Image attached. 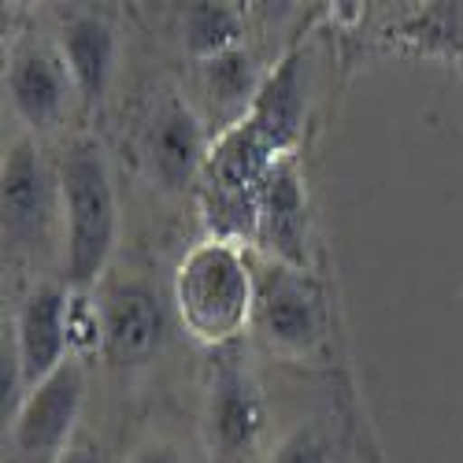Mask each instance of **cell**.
Returning <instances> with one entry per match:
<instances>
[{
	"instance_id": "1",
	"label": "cell",
	"mask_w": 463,
	"mask_h": 463,
	"mask_svg": "<svg viewBox=\"0 0 463 463\" xmlns=\"http://www.w3.org/2000/svg\"><path fill=\"white\" fill-rule=\"evenodd\" d=\"M60 201H63V282L86 293L115 252L119 238V201L104 148L90 137L71 141L60 164Z\"/></svg>"
},
{
	"instance_id": "2",
	"label": "cell",
	"mask_w": 463,
	"mask_h": 463,
	"mask_svg": "<svg viewBox=\"0 0 463 463\" xmlns=\"http://www.w3.org/2000/svg\"><path fill=\"white\" fill-rule=\"evenodd\" d=\"M282 156H293V152H286L249 115L241 123L219 130L208 152V164L201 171V182H197L204 226L212 230L215 241L252 245L263 182Z\"/></svg>"
},
{
	"instance_id": "3",
	"label": "cell",
	"mask_w": 463,
	"mask_h": 463,
	"mask_svg": "<svg viewBox=\"0 0 463 463\" xmlns=\"http://www.w3.org/2000/svg\"><path fill=\"white\" fill-rule=\"evenodd\" d=\"M175 312L182 326L208 349L238 341L252 312V267L230 241L193 245L175 271Z\"/></svg>"
},
{
	"instance_id": "4",
	"label": "cell",
	"mask_w": 463,
	"mask_h": 463,
	"mask_svg": "<svg viewBox=\"0 0 463 463\" xmlns=\"http://www.w3.org/2000/svg\"><path fill=\"white\" fill-rule=\"evenodd\" d=\"M252 312L249 334L282 360H312L326 345V297L304 267L249 252Z\"/></svg>"
},
{
	"instance_id": "5",
	"label": "cell",
	"mask_w": 463,
	"mask_h": 463,
	"mask_svg": "<svg viewBox=\"0 0 463 463\" xmlns=\"http://www.w3.org/2000/svg\"><path fill=\"white\" fill-rule=\"evenodd\" d=\"M201 434L212 463H245L267 434V397L245 360L241 341L212 349Z\"/></svg>"
},
{
	"instance_id": "6",
	"label": "cell",
	"mask_w": 463,
	"mask_h": 463,
	"mask_svg": "<svg viewBox=\"0 0 463 463\" xmlns=\"http://www.w3.org/2000/svg\"><path fill=\"white\" fill-rule=\"evenodd\" d=\"M86 401V367L67 360L56 374L26 393L19 415L8 422L12 463H56L79 438V415Z\"/></svg>"
},
{
	"instance_id": "7",
	"label": "cell",
	"mask_w": 463,
	"mask_h": 463,
	"mask_svg": "<svg viewBox=\"0 0 463 463\" xmlns=\"http://www.w3.org/2000/svg\"><path fill=\"white\" fill-rule=\"evenodd\" d=\"M5 245L33 252L49 245V230L63 215L60 171H52L30 137H19L5 156Z\"/></svg>"
},
{
	"instance_id": "8",
	"label": "cell",
	"mask_w": 463,
	"mask_h": 463,
	"mask_svg": "<svg viewBox=\"0 0 463 463\" xmlns=\"http://www.w3.org/2000/svg\"><path fill=\"white\" fill-rule=\"evenodd\" d=\"M5 82L15 115L37 134L56 130L71 115L74 100H82L60 42H49V37H19L8 56Z\"/></svg>"
},
{
	"instance_id": "9",
	"label": "cell",
	"mask_w": 463,
	"mask_h": 463,
	"mask_svg": "<svg viewBox=\"0 0 463 463\" xmlns=\"http://www.w3.org/2000/svg\"><path fill=\"white\" fill-rule=\"evenodd\" d=\"M167 304L148 282H119L100 300V353L115 367H141L164 349Z\"/></svg>"
},
{
	"instance_id": "10",
	"label": "cell",
	"mask_w": 463,
	"mask_h": 463,
	"mask_svg": "<svg viewBox=\"0 0 463 463\" xmlns=\"http://www.w3.org/2000/svg\"><path fill=\"white\" fill-rule=\"evenodd\" d=\"M252 252L307 271V260H312V215H307V189L297 156H282L263 182Z\"/></svg>"
},
{
	"instance_id": "11",
	"label": "cell",
	"mask_w": 463,
	"mask_h": 463,
	"mask_svg": "<svg viewBox=\"0 0 463 463\" xmlns=\"http://www.w3.org/2000/svg\"><path fill=\"white\" fill-rule=\"evenodd\" d=\"M12 345L26 378V393L42 385L49 374H56L74 353H71V289L45 282L37 286L12 323Z\"/></svg>"
},
{
	"instance_id": "12",
	"label": "cell",
	"mask_w": 463,
	"mask_h": 463,
	"mask_svg": "<svg viewBox=\"0 0 463 463\" xmlns=\"http://www.w3.org/2000/svg\"><path fill=\"white\" fill-rule=\"evenodd\" d=\"M208 152H212V137L201 123V115L182 100H164L145 127L148 171L167 193H182L185 185L201 182Z\"/></svg>"
},
{
	"instance_id": "13",
	"label": "cell",
	"mask_w": 463,
	"mask_h": 463,
	"mask_svg": "<svg viewBox=\"0 0 463 463\" xmlns=\"http://www.w3.org/2000/svg\"><path fill=\"white\" fill-rule=\"evenodd\" d=\"M60 49L74 74L82 104L93 108L108 93L115 63H119V37H115V26L100 12H74L60 30Z\"/></svg>"
},
{
	"instance_id": "14",
	"label": "cell",
	"mask_w": 463,
	"mask_h": 463,
	"mask_svg": "<svg viewBox=\"0 0 463 463\" xmlns=\"http://www.w3.org/2000/svg\"><path fill=\"white\" fill-rule=\"evenodd\" d=\"M307 111V60L304 52L286 56L271 74H263V86L256 93V104L249 119L263 127L286 152H293Z\"/></svg>"
},
{
	"instance_id": "15",
	"label": "cell",
	"mask_w": 463,
	"mask_h": 463,
	"mask_svg": "<svg viewBox=\"0 0 463 463\" xmlns=\"http://www.w3.org/2000/svg\"><path fill=\"white\" fill-rule=\"evenodd\" d=\"M201 71H204V90H208L215 111L226 119V127L241 123L245 115L252 111L256 93H260V86H263V74H260L252 52L230 49V52H222V56L201 63Z\"/></svg>"
},
{
	"instance_id": "16",
	"label": "cell",
	"mask_w": 463,
	"mask_h": 463,
	"mask_svg": "<svg viewBox=\"0 0 463 463\" xmlns=\"http://www.w3.org/2000/svg\"><path fill=\"white\" fill-rule=\"evenodd\" d=\"M182 37H185L189 56L208 63V60H215L230 49H241L245 19L234 5H185Z\"/></svg>"
},
{
	"instance_id": "17",
	"label": "cell",
	"mask_w": 463,
	"mask_h": 463,
	"mask_svg": "<svg viewBox=\"0 0 463 463\" xmlns=\"http://www.w3.org/2000/svg\"><path fill=\"white\" fill-rule=\"evenodd\" d=\"M401 30L408 42H415L422 49H441V52H452L463 60V0L459 5H427Z\"/></svg>"
},
{
	"instance_id": "18",
	"label": "cell",
	"mask_w": 463,
	"mask_h": 463,
	"mask_svg": "<svg viewBox=\"0 0 463 463\" xmlns=\"http://www.w3.org/2000/svg\"><path fill=\"white\" fill-rule=\"evenodd\" d=\"M267 463H334V459H330V445H326V438L319 430L300 427L271 452Z\"/></svg>"
},
{
	"instance_id": "19",
	"label": "cell",
	"mask_w": 463,
	"mask_h": 463,
	"mask_svg": "<svg viewBox=\"0 0 463 463\" xmlns=\"http://www.w3.org/2000/svg\"><path fill=\"white\" fill-rule=\"evenodd\" d=\"M127 463H189V459L178 452V445H171V441H164V438H148L145 445H137V449L130 452Z\"/></svg>"
},
{
	"instance_id": "20",
	"label": "cell",
	"mask_w": 463,
	"mask_h": 463,
	"mask_svg": "<svg viewBox=\"0 0 463 463\" xmlns=\"http://www.w3.org/2000/svg\"><path fill=\"white\" fill-rule=\"evenodd\" d=\"M56 463H108V456H104V449H100V441H97V438L79 434V438H74V441L67 445V452H63Z\"/></svg>"
}]
</instances>
